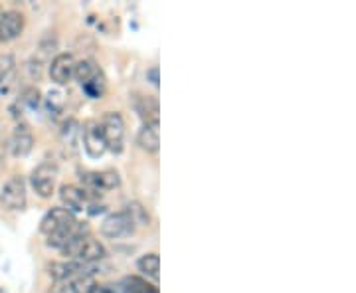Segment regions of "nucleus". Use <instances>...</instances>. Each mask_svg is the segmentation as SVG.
<instances>
[{
  "instance_id": "nucleus-1",
  "label": "nucleus",
  "mask_w": 356,
  "mask_h": 293,
  "mask_svg": "<svg viewBox=\"0 0 356 293\" xmlns=\"http://www.w3.org/2000/svg\"><path fill=\"white\" fill-rule=\"evenodd\" d=\"M62 254L65 258H70V260H74V262L93 266V264L105 260L107 250H105V246L97 238H93L91 234H88V236H79V238L70 240L62 248Z\"/></svg>"
},
{
  "instance_id": "nucleus-2",
  "label": "nucleus",
  "mask_w": 356,
  "mask_h": 293,
  "mask_svg": "<svg viewBox=\"0 0 356 293\" xmlns=\"http://www.w3.org/2000/svg\"><path fill=\"white\" fill-rule=\"evenodd\" d=\"M99 127H102L103 141H105V147L107 151L119 155L125 147V121L121 113L117 111H109V113L103 115V119L99 121Z\"/></svg>"
},
{
  "instance_id": "nucleus-3",
  "label": "nucleus",
  "mask_w": 356,
  "mask_h": 293,
  "mask_svg": "<svg viewBox=\"0 0 356 293\" xmlns=\"http://www.w3.org/2000/svg\"><path fill=\"white\" fill-rule=\"evenodd\" d=\"M26 203H28V184L24 177L13 175L0 189V204L4 210L18 212V210H24Z\"/></svg>"
},
{
  "instance_id": "nucleus-4",
  "label": "nucleus",
  "mask_w": 356,
  "mask_h": 293,
  "mask_svg": "<svg viewBox=\"0 0 356 293\" xmlns=\"http://www.w3.org/2000/svg\"><path fill=\"white\" fill-rule=\"evenodd\" d=\"M30 184L40 198H50L56 192V184H58V166L51 161L40 163L30 175Z\"/></svg>"
},
{
  "instance_id": "nucleus-5",
  "label": "nucleus",
  "mask_w": 356,
  "mask_h": 293,
  "mask_svg": "<svg viewBox=\"0 0 356 293\" xmlns=\"http://www.w3.org/2000/svg\"><path fill=\"white\" fill-rule=\"evenodd\" d=\"M137 230V224L133 222V218L129 216L127 210L113 212L102 222V234L109 240H121L127 238Z\"/></svg>"
},
{
  "instance_id": "nucleus-6",
  "label": "nucleus",
  "mask_w": 356,
  "mask_h": 293,
  "mask_svg": "<svg viewBox=\"0 0 356 293\" xmlns=\"http://www.w3.org/2000/svg\"><path fill=\"white\" fill-rule=\"evenodd\" d=\"M95 285L93 280V266H86L83 269H79L76 274L67 276L62 281H56L54 287L56 293H89Z\"/></svg>"
},
{
  "instance_id": "nucleus-7",
  "label": "nucleus",
  "mask_w": 356,
  "mask_h": 293,
  "mask_svg": "<svg viewBox=\"0 0 356 293\" xmlns=\"http://www.w3.org/2000/svg\"><path fill=\"white\" fill-rule=\"evenodd\" d=\"M74 68H76V58L67 52H62L51 58V62L48 64V74L54 84L65 86L74 77Z\"/></svg>"
},
{
  "instance_id": "nucleus-8",
  "label": "nucleus",
  "mask_w": 356,
  "mask_h": 293,
  "mask_svg": "<svg viewBox=\"0 0 356 293\" xmlns=\"http://www.w3.org/2000/svg\"><path fill=\"white\" fill-rule=\"evenodd\" d=\"M26 18L20 10H6L0 13V42L8 44L24 32Z\"/></svg>"
},
{
  "instance_id": "nucleus-9",
  "label": "nucleus",
  "mask_w": 356,
  "mask_h": 293,
  "mask_svg": "<svg viewBox=\"0 0 356 293\" xmlns=\"http://www.w3.org/2000/svg\"><path fill=\"white\" fill-rule=\"evenodd\" d=\"M81 141H83V147H86L88 155L93 157V159H99L107 151L99 121H88L83 125V129H81Z\"/></svg>"
},
{
  "instance_id": "nucleus-10",
  "label": "nucleus",
  "mask_w": 356,
  "mask_h": 293,
  "mask_svg": "<svg viewBox=\"0 0 356 293\" xmlns=\"http://www.w3.org/2000/svg\"><path fill=\"white\" fill-rule=\"evenodd\" d=\"M60 198L64 203V208L67 212H83L88 208L89 194L86 189L77 187V184H62L60 189Z\"/></svg>"
},
{
  "instance_id": "nucleus-11",
  "label": "nucleus",
  "mask_w": 356,
  "mask_h": 293,
  "mask_svg": "<svg viewBox=\"0 0 356 293\" xmlns=\"http://www.w3.org/2000/svg\"><path fill=\"white\" fill-rule=\"evenodd\" d=\"M34 147V135L32 129L26 123H18L10 135V151L14 157H26Z\"/></svg>"
},
{
  "instance_id": "nucleus-12",
  "label": "nucleus",
  "mask_w": 356,
  "mask_h": 293,
  "mask_svg": "<svg viewBox=\"0 0 356 293\" xmlns=\"http://www.w3.org/2000/svg\"><path fill=\"white\" fill-rule=\"evenodd\" d=\"M81 180L88 184L89 189H93L95 192L99 191H113L121 184V179L115 171H102V173H88L81 175Z\"/></svg>"
},
{
  "instance_id": "nucleus-13",
  "label": "nucleus",
  "mask_w": 356,
  "mask_h": 293,
  "mask_svg": "<svg viewBox=\"0 0 356 293\" xmlns=\"http://www.w3.org/2000/svg\"><path fill=\"white\" fill-rule=\"evenodd\" d=\"M137 145L145 153H159V149H161V123L143 125L139 135H137Z\"/></svg>"
},
{
  "instance_id": "nucleus-14",
  "label": "nucleus",
  "mask_w": 356,
  "mask_h": 293,
  "mask_svg": "<svg viewBox=\"0 0 356 293\" xmlns=\"http://www.w3.org/2000/svg\"><path fill=\"white\" fill-rule=\"evenodd\" d=\"M135 107H137V113L140 115L143 119V125L147 123H161L159 117H161V109H159V102L156 97H151V95H140L139 100L135 102Z\"/></svg>"
},
{
  "instance_id": "nucleus-15",
  "label": "nucleus",
  "mask_w": 356,
  "mask_h": 293,
  "mask_svg": "<svg viewBox=\"0 0 356 293\" xmlns=\"http://www.w3.org/2000/svg\"><path fill=\"white\" fill-rule=\"evenodd\" d=\"M137 268H139V271L145 278L159 281V278H161V274H159V271H161V258H159L156 252L140 255L139 262H137Z\"/></svg>"
},
{
  "instance_id": "nucleus-16",
  "label": "nucleus",
  "mask_w": 356,
  "mask_h": 293,
  "mask_svg": "<svg viewBox=\"0 0 356 293\" xmlns=\"http://www.w3.org/2000/svg\"><path fill=\"white\" fill-rule=\"evenodd\" d=\"M121 293H159V287L139 276H127L121 281Z\"/></svg>"
},
{
  "instance_id": "nucleus-17",
  "label": "nucleus",
  "mask_w": 356,
  "mask_h": 293,
  "mask_svg": "<svg viewBox=\"0 0 356 293\" xmlns=\"http://www.w3.org/2000/svg\"><path fill=\"white\" fill-rule=\"evenodd\" d=\"M102 70H99V65L95 64L93 60H81V62H76V68H74V77H76L77 81L83 86V84H88L89 79H93V77L97 76Z\"/></svg>"
},
{
  "instance_id": "nucleus-18",
  "label": "nucleus",
  "mask_w": 356,
  "mask_h": 293,
  "mask_svg": "<svg viewBox=\"0 0 356 293\" xmlns=\"http://www.w3.org/2000/svg\"><path fill=\"white\" fill-rule=\"evenodd\" d=\"M105 86H107L105 84V76L99 72L97 76L93 77V79H89L88 84H83L81 88H83V91L88 93L91 100H99L103 93H105Z\"/></svg>"
},
{
  "instance_id": "nucleus-19",
  "label": "nucleus",
  "mask_w": 356,
  "mask_h": 293,
  "mask_svg": "<svg viewBox=\"0 0 356 293\" xmlns=\"http://www.w3.org/2000/svg\"><path fill=\"white\" fill-rule=\"evenodd\" d=\"M125 210H127L129 216L133 218V222L137 224V228H139V226H149V220H151V218H149V212H147V208H145L143 204L131 203Z\"/></svg>"
},
{
  "instance_id": "nucleus-20",
  "label": "nucleus",
  "mask_w": 356,
  "mask_h": 293,
  "mask_svg": "<svg viewBox=\"0 0 356 293\" xmlns=\"http://www.w3.org/2000/svg\"><path fill=\"white\" fill-rule=\"evenodd\" d=\"M62 137L64 141L70 145V147H76V143L81 139V129H79V123L74 121V119H70L67 123L62 129Z\"/></svg>"
},
{
  "instance_id": "nucleus-21",
  "label": "nucleus",
  "mask_w": 356,
  "mask_h": 293,
  "mask_svg": "<svg viewBox=\"0 0 356 293\" xmlns=\"http://www.w3.org/2000/svg\"><path fill=\"white\" fill-rule=\"evenodd\" d=\"M14 72V58L13 54H2L0 52V84L8 79Z\"/></svg>"
},
{
  "instance_id": "nucleus-22",
  "label": "nucleus",
  "mask_w": 356,
  "mask_h": 293,
  "mask_svg": "<svg viewBox=\"0 0 356 293\" xmlns=\"http://www.w3.org/2000/svg\"><path fill=\"white\" fill-rule=\"evenodd\" d=\"M89 293H121L119 290H115L113 285H99V283H95L93 285V290Z\"/></svg>"
},
{
  "instance_id": "nucleus-23",
  "label": "nucleus",
  "mask_w": 356,
  "mask_h": 293,
  "mask_svg": "<svg viewBox=\"0 0 356 293\" xmlns=\"http://www.w3.org/2000/svg\"><path fill=\"white\" fill-rule=\"evenodd\" d=\"M147 77L151 79V84H153V86H159V68H156V65L151 68V70L147 72Z\"/></svg>"
}]
</instances>
